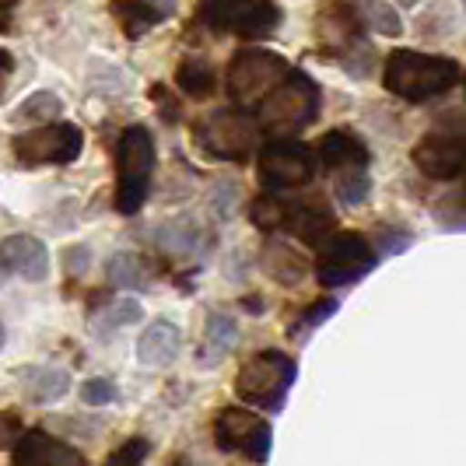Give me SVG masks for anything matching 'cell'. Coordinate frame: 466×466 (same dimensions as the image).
I'll use <instances>...</instances> for the list:
<instances>
[{
    "mask_svg": "<svg viewBox=\"0 0 466 466\" xmlns=\"http://www.w3.org/2000/svg\"><path fill=\"white\" fill-rule=\"evenodd\" d=\"M151 98H155V106H162L165 123H179V102L165 92V85H155V88H151Z\"/></svg>",
    "mask_w": 466,
    "mask_h": 466,
    "instance_id": "33",
    "label": "cell"
},
{
    "mask_svg": "<svg viewBox=\"0 0 466 466\" xmlns=\"http://www.w3.org/2000/svg\"><path fill=\"white\" fill-rule=\"evenodd\" d=\"M0 263L25 280H46L49 249L35 235H7L0 242Z\"/></svg>",
    "mask_w": 466,
    "mask_h": 466,
    "instance_id": "16",
    "label": "cell"
},
{
    "mask_svg": "<svg viewBox=\"0 0 466 466\" xmlns=\"http://www.w3.org/2000/svg\"><path fill=\"white\" fill-rule=\"evenodd\" d=\"M291 70V64L274 49H238L225 74V88L235 106L257 109L267 95L280 85V77Z\"/></svg>",
    "mask_w": 466,
    "mask_h": 466,
    "instance_id": "5",
    "label": "cell"
},
{
    "mask_svg": "<svg viewBox=\"0 0 466 466\" xmlns=\"http://www.w3.org/2000/svg\"><path fill=\"white\" fill-rule=\"evenodd\" d=\"M85 147V134L81 127L53 119V123H39L32 130H25L11 140V151L18 165L25 168H39V165H70Z\"/></svg>",
    "mask_w": 466,
    "mask_h": 466,
    "instance_id": "9",
    "label": "cell"
},
{
    "mask_svg": "<svg viewBox=\"0 0 466 466\" xmlns=\"http://www.w3.org/2000/svg\"><path fill=\"white\" fill-rule=\"evenodd\" d=\"M155 176V140L147 127H127L116 147V210L137 214L151 193Z\"/></svg>",
    "mask_w": 466,
    "mask_h": 466,
    "instance_id": "4",
    "label": "cell"
},
{
    "mask_svg": "<svg viewBox=\"0 0 466 466\" xmlns=\"http://www.w3.org/2000/svg\"><path fill=\"white\" fill-rule=\"evenodd\" d=\"M81 400L92 403V407H106V403L116 400V386H113L109 379H88V382L81 386Z\"/></svg>",
    "mask_w": 466,
    "mask_h": 466,
    "instance_id": "30",
    "label": "cell"
},
{
    "mask_svg": "<svg viewBox=\"0 0 466 466\" xmlns=\"http://www.w3.org/2000/svg\"><path fill=\"white\" fill-rule=\"evenodd\" d=\"M109 280H113L116 288L144 291V288L151 284V274H147V267H144L137 257H130V253H119V257L109 259Z\"/></svg>",
    "mask_w": 466,
    "mask_h": 466,
    "instance_id": "26",
    "label": "cell"
},
{
    "mask_svg": "<svg viewBox=\"0 0 466 466\" xmlns=\"http://www.w3.org/2000/svg\"><path fill=\"white\" fill-rule=\"evenodd\" d=\"M179 348H183V333L168 319H158V323H151L140 333L137 358L140 365H147V369H165V365H172L179 358Z\"/></svg>",
    "mask_w": 466,
    "mask_h": 466,
    "instance_id": "19",
    "label": "cell"
},
{
    "mask_svg": "<svg viewBox=\"0 0 466 466\" xmlns=\"http://www.w3.org/2000/svg\"><path fill=\"white\" fill-rule=\"evenodd\" d=\"M323 106L319 85L305 74V70H288L280 77V85L257 106L259 130H267L270 137H299L305 127H312Z\"/></svg>",
    "mask_w": 466,
    "mask_h": 466,
    "instance_id": "2",
    "label": "cell"
},
{
    "mask_svg": "<svg viewBox=\"0 0 466 466\" xmlns=\"http://www.w3.org/2000/svg\"><path fill=\"white\" fill-rule=\"evenodd\" d=\"M144 456H147V442L144 439H130V442H123L106 460V466H144Z\"/></svg>",
    "mask_w": 466,
    "mask_h": 466,
    "instance_id": "29",
    "label": "cell"
},
{
    "mask_svg": "<svg viewBox=\"0 0 466 466\" xmlns=\"http://www.w3.org/2000/svg\"><path fill=\"white\" fill-rule=\"evenodd\" d=\"M197 147L218 162H246L259 144V123L246 109H214L193 123Z\"/></svg>",
    "mask_w": 466,
    "mask_h": 466,
    "instance_id": "3",
    "label": "cell"
},
{
    "mask_svg": "<svg viewBox=\"0 0 466 466\" xmlns=\"http://www.w3.org/2000/svg\"><path fill=\"white\" fill-rule=\"evenodd\" d=\"M375 249L365 235L358 232H333L319 242V259H316V278L323 288H340L350 280H361L372 274Z\"/></svg>",
    "mask_w": 466,
    "mask_h": 466,
    "instance_id": "10",
    "label": "cell"
},
{
    "mask_svg": "<svg viewBox=\"0 0 466 466\" xmlns=\"http://www.w3.org/2000/svg\"><path fill=\"white\" fill-rule=\"evenodd\" d=\"M369 189H372L369 172H348V176H337V179H333V193H337L348 208L365 204V200H369Z\"/></svg>",
    "mask_w": 466,
    "mask_h": 466,
    "instance_id": "28",
    "label": "cell"
},
{
    "mask_svg": "<svg viewBox=\"0 0 466 466\" xmlns=\"http://www.w3.org/2000/svg\"><path fill=\"white\" fill-rule=\"evenodd\" d=\"M60 113H64V102H60L56 95L35 92V95H28L22 106L15 109V123H32V127H39V123H53Z\"/></svg>",
    "mask_w": 466,
    "mask_h": 466,
    "instance_id": "25",
    "label": "cell"
},
{
    "mask_svg": "<svg viewBox=\"0 0 466 466\" xmlns=\"http://www.w3.org/2000/svg\"><path fill=\"white\" fill-rule=\"evenodd\" d=\"M280 232L295 235L309 246H319L333 232V210L319 200H284V225Z\"/></svg>",
    "mask_w": 466,
    "mask_h": 466,
    "instance_id": "17",
    "label": "cell"
},
{
    "mask_svg": "<svg viewBox=\"0 0 466 466\" xmlns=\"http://www.w3.org/2000/svg\"><path fill=\"white\" fill-rule=\"evenodd\" d=\"M295 361L284 350H259L253 354L238 375H235V393L242 403L253 407H267V410H280V403L288 397L291 382H295Z\"/></svg>",
    "mask_w": 466,
    "mask_h": 466,
    "instance_id": "6",
    "label": "cell"
},
{
    "mask_svg": "<svg viewBox=\"0 0 466 466\" xmlns=\"http://www.w3.org/2000/svg\"><path fill=\"white\" fill-rule=\"evenodd\" d=\"M140 316H144V309H140V302H134V299H119V302H113L102 316H98V323H95V333L98 337H109V333H116V329L130 327V323H137Z\"/></svg>",
    "mask_w": 466,
    "mask_h": 466,
    "instance_id": "27",
    "label": "cell"
},
{
    "mask_svg": "<svg viewBox=\"0 0 466 466\" xmlns=\"http://www.w3.org/2000/svg\"><path fill=\"white\" fill-rule=\"evenodd\" d=\"M15 11H18V0H0V35L15 28Z\"/></svg>",
    "mask_w": 466,
    "mask_h": 466,
    "instance_id": "34",
    "label": "cell"
},
{
    "mask_svg": "<svg viewBox=\"0 0 466 466\" xmlns=\"http://www.w3.org/2000/svg\"><path fill=\"white\" fill-rule=\"evenodd\" d=\"M463 4H466V0H463Z\"/></svg>",
    "mask_w": 466,
    "mask_h": 466,
    "instance_id": "38",
    "label": "cell"
},
{
    "mask_svg": "<svg viewBox=\"0 0 466 466\" xmlns=\"http://www.w3.org/2000/svg\"><path fill=\"white\" fill-rule=\"evenodd\" d=\"M176 88L193 102H204L218 92V70L210 67V60L204 56H187L176 67Z\"/></svg>",
    "mask_w": 466,
    "mask_h": 466,
    "instance_id": "20",
    "label": "cell"
},
{
    "mask_svg": "<svg viewBox=\"0 0 466 466\" xmlns=\"http://www.w3.org/2000/svg\"><path fill=\"white\" fill-rule=\"evenodd\" d=\"M235 337H238V327H235L232 316H221V312H210L208 329H204V361H221L228 350L235 348Z\"/></svg>",
    "mask_w": 466,
    "mask_h": 466,
    "instance_id": "23",
    "label": "cell"
},
{
    "mask_svg": "<svg viewBox=\"0 0 466 466\" xmlns=\"http://www.w3.org/2000/svg\"><path fill=\"white\" fill-rule=\"evenodd\" d=\"M18 439H22V418L11 410H0V449L15 445Z\"/></svg>",
    "mask_w": 466,
    "mask_h": 466,
    "instance_id": "31",
    "label": "cell"
},
{
    "mask_svg": "<svg viewBox=\"0 0 466 466\" xmlns=\"http://www.w3.org/2000/svg\"><path fill=\"white\" fill-rule=\"evenodd\" d=\"M11 466H88L85 456L74 445L53 439L49 431H22V439L15 442V460Z\"/></svg>",
    "mask_w": 466,
    "mask_h": 466,
    "instance_id": "14",
    "label": "cell"
},
{
    "mask_svg": "<svg viewBox=\"0 0 466 466\" xmlns=\"http://www.w3.org/2000/svg\"><path fill=\"white\" fill-rule=\"evenodd\" d=\"M463 67L449 56H431L418 49H393L382 67V85L403 102H428L439 98L452 85H460Z\"/></svg>",
    "mask_w": 466,
    "mask_h": 466,
    "instance_id": "1",
    "label": "cell"
},
{
    "mask_svg": "<svg viewBox=\"0 0 466 466\" xmlns=\"http://www.w3.org/2000/svg\"><path fill=\"white\" fill-rule=\"evenodd\" d=\"M0 348H4V327H0Z\"/></svg>",
    "mask_w": 466,
    "mask_h": 466,
    "instance_id": "37",
    "label": "cell"
},
{
    "mask_svg": "<svg viewBox=\"0 0 466 466\" xmlns=\"http://www.w3.org/2000/svg\"><path fill=\"white\" fill-rule=\"evenodd\" d=\"M316 151L302 144L299 137H270L257 155L259 183L270 193H284V189H302L312 183L316 176Z\"/></svg>",
    "mask_w": 466,
    "mask_h": 466,
    "instance_id": "8",
    "label": "cell"
},
{
    "mask_svg": "<svg viewBox=\"0 0 466 466\" xmlns=\"http://www.w3.org/2000/svg\"><path fill=\"white\" fill-rule=\"evenodd\" d=\"M197 22L221 35L267 39L280 25V7L274 0H204Z\"/></svg>",
    "mask_w": 466,
    "mask_h": 466,
    "instance_id": "7",
    "label": "cell"
},
{
    "mask_svg": "<svg viewBox=\"0 0 466 466\" xmlns=\"http://www.w3.org/2000/svg\"><path fill=\"white\" fill-rule=\"evenodd\" d=\"M214 442L249 463H263L270 456V424L246 407H225L214 420Z\"/></svg>",
    "mask_w": 466,
    "mask_h": 466,
    "instance_id": "11",
    "label": "cell"
},
{
    "mask_svg": "<svg viewBox=\"0 0 466 466\" xmlns=\"http://www.w3.org/2000/svg\"><path fill=\"white\" fill-rule=\"evenodd\" d=\"M410 158L428 179H442V183L456 179L466 172V137L463 134H445V130L424 134L414 144Z\"/></svg>",
    "mask_w": 466,
    "mask_h": 466,
    "instance_id": "13",
    "label": "cell"
},
{
    "mask_svg": "<svg viewBox=\"0 0 466 466\" xmlns=\"http://www.w3.org/2000/svg\"><path fill=\"white\" fill-rule=\"evenodd\" d=\"M263 270L274 280H280V284H299L309 274V263H305V257L295 246H288V242H267V249H263Z\"/></svg>",
    "mask_w": 466,
    "mask_h": 466,
    "instance_id": "21",
    "label": "cell"
},
{
    "mask_svg": "<svg viewBox=\"0 0 466 466\" xmlns=\"http://www.w3.org/2000/svg\"><path fill=\"white\" fill-rule=\"evenodd\" d=\"M337 312V299H319L316 305H309L302 312V323L305 327H316V323H323L327 316H333Z\"/></svg>",
    "mask_w": 466,
    "mask_h": 466,
    "instance_id": "32",
    "label": "cell"
},
{
    "mask_svg": "<svg viewBox=\"0 0 466 466\" xmlns=\"http://www.w3.org/2000/svg\"><path fill=\"white\" fill-rule=\"evenodd\" d=\"M316 158L323 162L329 176H348V172H369V147L354 130H329L327 137L319 140Z\"/></svg>",
    "mask_w": 466,
    "mask_h": 466,
    "instance_id": "15",
    "label": "cell"
},
{
    "mask_svg": "<svg viewBox=\"0 0 466 466\" xmlns=\"http://www.w3.org/2000/svg\"><path fill=\"white\" fill-rule=\"evenodd\" d=\"M172 15H176V0H113V18L130 39H140L147 28H155Z\"/></svg>",
    "mask_w": 466,
    "mask_h": 466,
    "instance_id": "18",
    "label": "cell"
},
{
    "mask_svg": "<svg viewBox=\"0 0 466 466\" xmlns=\"http://www.w3.org/2000/svg\"><path fill=\"white\" fill-rule=\"evenodd\" d=\"M361 15L354 7V0H327L316 15V35L323 53H329L333 60L350 56L354 49H361Z\"/></svg>",
    "mask_w": 466,
    "mask_h": 466,
    "instance_id": "12",
    "label": "cell"
},
{
    "mask_svg": "<svg viewBox=\"0 0 466 466\" xmlns=\"http://www.w3.org/2000/svg\"><path fill=\"white\" fill-rule=\"evenodd\" d=\"M11 67H15L11 53H4V49H0V98H4V92H7V77H11Z\"/></svg>",
    "mask_w": 466,
    "mask_h": 466,
    "instance_id": "35",
    "label": "cell"
},
{
    "mask_svg": "<svg viewBox=\"0 0 466 466\" xmlns=\"http://www.w3.org/2000/svg\"><path fill=\"white\" fill-rule=\"evenodd\" d=\"M22 390L32 403H56L60 397H67L70 375L64 369H28L22 375Z\"/></svg>",
    "mask_w": 466,
    "mask_h": 466,
    "instance_id": "22",
    "label": "cell"
},
{
    "mask_svg": "<svg viewBox=\"0 0 466 466\" xmlns=\"http://www.w3.org/2000/svg\"><path fill=\"white\" fill-rule=\"evenodd\" d=\"M400 4H407V7H414V4H418V0H400Z\"/></svg>",
    "mask_w": 466,
    "mask_h": 466,
    "instance_id": "36",
    "label": "cell"
},
{
    "mask_svg": "<svg viewBox=\"0 0 466 466\" xmlns=\"http://www.w3.org/2000/svg\"><path fill=\"white\" fill-rule=\"evenodd\" d=\"M358 15H361V25L372 28V32H382V35H400L403 32V22L400 15L386 4V0H354Z\"/></svg>",
    "mask_w": 466,
    "mask_h": 466,
    "instance_id": "24",
    "label": "cell"
}]
</instances>
